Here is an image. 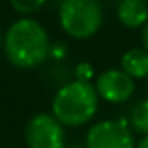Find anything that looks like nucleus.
I'll return each mask as SVG.
<instances>
[{
    "mask_svg": "<svg viewBox=\"0 0 148 148\" xmlns=\"http://www.w3.org/2000/svg\"><path fill=\"white\" fill-rule=\"evenodd\" d=\"M4 54L16 68L30 70L40 66L51 54L47 30L33 18L16 19L4 35Z\"/></svg>",
    "mask_w": 148,
    "mask_h": 148,
    "instance_id": "f257e3e1",
    "label": "nucleus"
},
{
    "mask_svg": "<svg viewBox=\"0 0 148 148\" xmlns=\"http://www.w3.org/2000/svg\"><path fill=\"white\" fill-rule=\"evenodd\" d=\"M99 96L91 82L71 80L61 86L51 105V113L64 127H80L91 122L98 112Z\"/></svg>",
    "mask_w": 148,
    "mask_h": 148,
    "instance_id": "f03ea898",
    "label": "nucleus"
},
{
    "mask_svg": "<svg viewBox=\"0 0 148 148\" xmlns=\"http://www.w3.org/2000/svg\"><path fill=\"white\" fill-rule=\"evenodd\" d=\"M58 19L66 35L77 40H87L101 30L103 5L99 0H63Z\"/></svg>",
    "mask_w": 148,
    "mask_h": 148,
    "instance_id": "7ed1b4c3",
    "label": "nucleus"
},
{
    "mask_svg": "<svg viewBox=\"0 0 148 148\" xmlns=\"http://www.w3.org/2000/svg\"><path fill=\"white\" fill-rule=\"evenodd\" d=\"M28 148H66L64 125L52 113H37L25 125Z\"/></svg>",
    "mask_w": 148,
    "mask_h": 148,
    "instance_id": "20e7f679",
    "label": "nucleus"
},
{
    "mask_svg": "<svg viewBox=\"0 0 148 148\" xmlns=\"http://www.w3.org/2000/svg\"><path fill=\"white\" fill-rule=\"evenodd\" d=\"M86 148H136L134 132L129 122L99 120L89 127L84 139Z\"/></svg>",
    "mask_w": 148,
    "mask_h": 148,
    "instance_id": "39448f33",
    "label": "nucleus"
},
{
    "mask_svg": "<svg viewBox=\"0 0 148 148\" xmlns=\"http://www.w3.org/2000/svg\"><path fill=\"white\" fill-rule=\"evenodd\" d=\"M94 87L99 99L106 103H125L134 94L136 84L122 68H110L96 77Z\"/></svg>",
    "mask_w": 148,
    "mask_h": 148,
    "instance_id": "423d86ee",
    "label": "nucleus"
},
{
    "mask_svg": "<svg viewBox=\"0 0 148 148\" xmlns=\"http://www.w3.org/2000/svg\"><path fill=\"white\" fill-rule=\"evenodd\" d=\"M117 18L125 28H143L148 21V4L143 0H120Z\"/></svg>",
    "mask_w": 148,
    "mask_h": 148,
    "instance_id": "0eeeda50",
    "label": "nucleus"
},
{
    "mask_svg": "<svg viewBox=\"0 0 148 148\" xmlns=\"http://www.w3.org/2000/svg\"><path fill=\"white\" fill-rule=\"evenodd\" d=\"M120 68L134 80L148 79V52L143 47L127 49L120 58Z\"/></svg>",
    "mask_w": 148,
    "mask_h": 148,
    "instance_id": "6e6552de",
    "label": "nucleus"
},
{
    "mask_svg": "<svg viewBox=\"0 0 148 148\" xmlns=\"http://www.w3.org/2000/svg\"><path fill=\"white\" fill-rule=\"evenodd\" d=\"M129 127L136 134H148V99H141L138 105L132 106L129 115Z\"/></svg>",
    "mask_w": 148,
    "mask_h": 148,
    "instance_id": "1a4fd4ad",
    "label": "nucleus"
},
{
    "mask_svg": "<svg viewBox=\"0 0 148 148\" xmlns=\"http://www.w3.org/2000/svg\"><path fill=\"white\" fill-rule=\"evenodd\" d=\"M9 4H11V7L16 12H19V14L28 18L30 14L40 11L47 4V0H9Z\"/></svg>",
    "mask_w": 148,
    "mask_h": 148,
    "instance_id": "9d476101",
    "label": "nucleus"
},
{
    "mask_svg": "<svg viewBox=\"0 0 148 148\" xmlns=\"http://www.w3.org/2000/svg\"><path fill=\"white\" fill-rule=\"evenodd\" d=\"M75 75H77V80H84V82H91L92 79V66L89 63H80L77 68H75Z\"/></svg>",
    "mask_w": 148,
    "mask_h": 148,
    "instance_id": "9b49d317",
    "label": "nucleus"
},
{
    "mask_svg": "<svg viewBox=\"0 0 148 148\" xmlns=\"http://www.w3.org/2000/svg\"><path fill=\"white\" fill-rule=\"evenodd\" d=\"M141 47L148 52V21H146V25L141 28Z\"/></svg>",
    "mask_w": 148,
    "mask_h": 148,
    "instance_id": "f8f14e48",
    "label": "nucleus"
},
{
    "mask_svg": "<svg viewBox=\"0 0 148 148\" xmlns=\"http://www.w3.org/2000/svg\"><path fill=\"white\" fill-rule=\"evenodd\" d=\"M136 148H148V134L141 136V139L136 143Z\"/></svg>",
    "mask_w": 148,
    "mask_h": 148,
    "instance_id": "ddd939ff",
    "label": "nucleus"
},
{
    "mask_svg": "<svg viewBox=\"0 0 148 148\" xmlns=\"http://www.w3.org/2000/svg\"><path fill=\"white\" fill-rule=\"evenodd\" d=\"M70 148H80V146H79V145H73V146H70Z\"/></svg>",
    "mask_w": 148,
    "mask_h": 148,
    "instance_id": "4468645a",
    "label": "nucleus"
},
{
    "mask_svg": "<svg viewBox=\"0 0 148 148\" xmlns=\"http://www.w3.org/2000/svg\"><path fill=\"white\" fill-rule=\"evenodd\" d=\"M143 2H146V4H148V0H143Z\"/></svg>",
    "mask_w": 148,
    "mask_h": 148,
    "instance_id": "2eb2a0df",
    "label": "nucleus"
},
{
    "mask_svg": "<svg viewBox=\"0 0 148 148\" xmlns=\"http://www.w3.org/2000/svg\"><path fill=\"white\" fill-rule=\"evenodd\" d=\"M146 80H148V79H146Z\"/></svg>",
    "mask_w": 148,
    "mask_h": 148,
    "instance_id": "dca6fc26",
    "label": "nucleus"
}]
</instances>
